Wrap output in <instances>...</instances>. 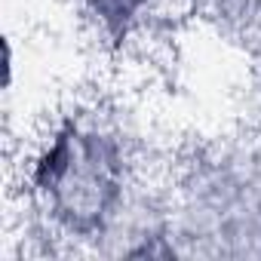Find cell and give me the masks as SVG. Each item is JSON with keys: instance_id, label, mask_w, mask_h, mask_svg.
I'll list each match as a JSON object with an SVG mask.
<instances>
[{"instance_id": "cell-1", "label": "cell", "mask_w": 261, "mask_h": 261, "mask_svg": "<svg viewBox=\"0 0 261 261\" xmlns=\"http://www.w3.org/2000/svg\"><path fill=\"white\" fill-rule=\"evenodd\" d=\"M148 0H98L101 7V16L111 19V22H129Z\"/></svg>"}]
</instances>
